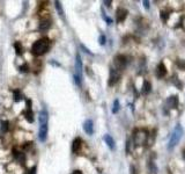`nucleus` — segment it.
<instances>
[{
    "instance_id": "nucleus-23",
    "label": "nucleus",
    "mask_w": 185,
    "mask_h": 174,
    "mask_svg": "<svg viewBox=\"0 0 185 174\" xmlns=\"http://www.w3.org/2000/svg\"><path fill=\"white\" fill-rule=\"evenodd\" d=\"M54 4H56V8H57V11H58L59 15H61V16H64V9H63V7H61L60 3H59V1H56Z\"/></svg>"
},
{
    "instance_id": "nucleus-8",
    "label": "nucleus",
    "mask_w": 185,
    "mask_h": 174,
    "mask_svg": "<svg viewBox=\"0 0 185 174\" xmlns=\"http://www.w3.org/2000/svg\"><path fill=\"white\" fill-rule=\"evenodd\" d=\"M83 130L87 135L91 136L94 134V123H92L91 120H86L84 123H83Z\"/></svg>"
},
{
    "instance_id": "nucleus-4",
    "label": "nucleus",
    "mask_w": 185,
    "mask_h": 174,
    "mask_svg": "<svg viewBox=\"0 0 185 174\" xmlns=\"http://www.w3.org/2000/svg\"><path fill=\"white\" fill-rule=\"evenodd\" d=\"M148 138V132L146 130H137L134 134V143L135 145H143Z\"/></svg>"
},
{
    "instance_id": "nucleus-3",
    "label": "nucleus",
    "mask_w": 185,
    "mask_h": 174,
    "mask_svg": "<svg viewBox=\"0 0 185 174\" xmlns=\"http://www.w3.org/2000/svg\"><path fill=\"white\" fill-rule=\"evenodd\" d=\"M182 136H183V129H182V127L179 124H177L176 128L174 129V132H172V135L170 137V140H169V144H168V149L169 150H172L179 143Z\"/></svg>"
},
{
    "instance_id": "nucleus-34",
    "label": "nucleus",
    "mask_w": 185,
    "mask_h": 174,
    "mask_svg": "<svg viewBox=\"0 0 185 174\" xmlns=\"http://www.w3.org/2000/svg\"><path fill=\"white\" fill-rule=\"evenodd\" d=\"M72 174H83V173H82L81 171H78V169H76V171H74Z\"/></svg>"
},
{
    "instance_id": "nucleus-30",
    "label": "nucleus",
    "mask_w": 185,
    "mask_h": 174,
    "mask_svg": "<svg viewBox=\"0 0 185 174\" xmlns=\"http://www.w3.org/2000/svg\"><path fill=\"white\" fill-rule=\"evenodd\" d=\"M175 79H176V80H174V84L178 86V88H180V87H182V84L178 81V79H177V78H175Z\"/></svg>"
},
{
    "instance_id": "nucleus-21",
    "label": "nucleus",
    "mask_w": 185,
    "mask_h": 174,
    "mask_svg": "<svg viewBox=\"0 0 185 174\" xmlns=\"http://www.w3.org/2000/svg\"><path fill=\"white\" fill-rule=\"evenodd\" d=\"M148 167H149V171L151 174H156L158 173V167L155 166V164H154L153 161H149L148 163Z\"/></svg>"
},
{
    "instance_id": "nucleus-18",
    "label": "nucleus",
    "mask_w": 185,
    "mask_h": 174,
    "mask_svg": "<svg viewBox=\"0 0 185 174\" xmlns=\"http://www.w3.org/2000/svg\"><path fill=\"white\" fill-rule=\"evenodd\" d=\"M50 26H51V22H50L49 20H43V21L40 23V30L45 32V30H48V29L50 28Z\"/></svg>"
},
{
    "instance_id": "nucleus-14",
    "label": "nucleus",
    "mask_w": 185,
    "mask_h": 174,
    "mask_svg": "<svg viewBox=\"0 0 185 174\" xmlns=\"http://www.w3.org/2000/svg\"><path fill=\"white\" fill-rule=\"evenodd\" d=\"M13 154H14V158H15L20 164H23V163L25 161V156H24L23 152H20V151L14 150V151H13Z\"/></svg>"
},
{
    "instance_id": "nucleus-24",
    "label": "nucleus",
    "mask_w": 185,
    "mask_h": 174,
    "mask_svg": "<svg viewBox=\"0 0 185 174\" xmlns=\"http://www.w3.org/2000/svg\"><path fill=\"white\" fill-rule=\"evenodd\" d=\"M99 42H100V44H101V45H104V44H105V42H107V37H105L104 35H101V36H100V38H99Z\"/></svg>"
},
{
    "instance_id": "nucleus-33",
    "label": "nucleus",
    "mask_w": 185,
    "mask_h": 174,
    "mask_svg": "<svg viewBox=\"0 0 185 174\" xmlns=\"http://www.w3.org/2000/svg\"><path fill=\"white\" fill-rule=\"evenodd\" d=\"M50 64H51V65H56V66H60V64H58V63H56L54 61H51V62H50Z\"/></svg>"
},
{
    "instance_id": "nucleus-15",
    "label": "nucleus",
    "mask_w": 185,
    "mask_h": 174,
    "mask_svg": "<svg viewBox=\"0 0 185 174\" xmlns=\"http://www.w3.org/2000/svg\"><path fill=\"white\" fill-rule=\"evenodd\" d=\"M24 119L29 123H33L34 122V113H33L32 108H27V110L24 111Z\"/></svg>"
},
{
    "instance_id": "nucleus-32",
    "label": "nucleus",
    "mask_w": 185,
    "mask_h": 174,
    "mask_svg": "<svg viewBox=\"0 0 185 174\" xmlns=\"http://www.w3.org/2000/svg\"><path fill=\"white\" fill-rule=\"evenodd\" d=\"M103 4H104L107 7H110V6H111V1H103Z\"/></svg>"
},
{
    "instance_id": "nucleus-29",
    "label": "nucleus",
    "mask_w": 185,
    "mask_h": 174,
    "mask_svg": "<svg viewBox=\"0 0 185 174\" xmlns=\"http://www.w3.org/2000/svg\"><path fill=\"white\" fill-rule=\"evenodd\" d=\"M142 4H143V7H145L146 9H148V8H149V1L145 0V1H142Z\"/></svg>"
},
{
    "instance_id": "nucleus-19",
    "label": "nucleus",
    "mask_w": 185,
    "mask_h": 174,
    "mask_svg": "<svg viewBox=\"0 0 185 174\" xmlns=\"http://www.w3.org/2000/svg\"><path fill=\"white\" fill-rule=\"evenodd\" d=\"M8 121H1V125H0V134L5 135L8 131Z\"/></svg>"
},
{
    "instance_id": "nucleus-27",
    "label": "nucleus",
    "mask_w": 185,
    "mask_h": 174,
    "mask_svg": "<svg viewBox=\"0 0 185 174\" xmlns=\"http://www.w3.org/2000/svg\"><path fill=\"white\" fill-rule=\"evenodd\" d=\"M130 151H131V140L129 139V140L126 142V152L130 153Z\"/></svg>"
},
{
    "instance_id": "nucleus-16",
    "label": "nucleus",
    "mask_w": 185,
    "mask_h": 174,
    "mask_svg": "<svg viewBox=\"0 0 185 174\" xmlns=\"http://www.w3.org/2000/svg\"><path fill=\"white\" fill-rule=\"evenodd\" d=\"M23 99H24V96H23V94H22V92H21L20 90L13 91V100H14L15 102H20V101L23 100Z\"/></svg>"
},
{
    "instance_id": "nucleus-6",
    "label": "nucleus",
    "mask_w": 185,
    "mask_h": 174,
    "mask_svg": "<svg viewBox=\"0 0 185 174\" xmlns=\"http://www.w3.org/2000/svg\"><path fill=\"white\" fill-rule=\"evenodd\" d=\"M48 132H49V123H43L40 124V130H38V139L41 142H45L48 139Z\"/></svg>"
},
{
    "instance_id": "nucleus-35",
    "label": "nucleus",
    "mask_w": 185,
    "mask_h": 174,
    "mask_svg": "<svg viewBox=\"0 0 185 174\" xmlns=\"http://www.w3.org/2000/svg\"><path fill=\"white\" fill-rule=\"evenodd\" d=\"M183 157H184V159H185V151L183 152Z\"/></svg>"
},
{
    "instance_id": "nucleus-13",
    "label": "nucleus",
    "mask_w": 185,
    "mask_h": 174,
    "mask_svg": "<svg viewBox=\"0 0 185 174\" xmlns=\"http://www.w3.org/2000/svg\"><path fill=\"white\" fill-rule=\"evenodd\" d=\"M166 74H167V67L164 66L163 63H160L158 65V67H156V76L159 78H163Z\"/></svg>"
},
{
    "instance_id": "nucleus-5",
    "label": "nucleus",
    "mask_w": 185,
    "mask_h": 174,
    "mask_svg": "<svg viewBox=\"0 0 185 174\" xmlns=\"http://www.w3.org/2000/svg\"><path fill=\"white\" fill-rule=\"evenodd\" d=\"M115 66H116V70L119 71V70H124L126 64H127V59L124 55H118L115 57Z\"/></svg>"
},
{
    "instance_id": "nucleus-25",
    "label": "nucleus",
    "mask_w": 185,
    "mask_h": 174,
    "mask_svg": "<svg viewBox=\"0 0 185 174\" xmlns=\"http://www.w3.org/2000/svg\"><path fill=\"white\" fill-rule=\"evenodd\" d=\"M19 69H20V71H21V72H24V73H27V72H29V67H28V65H27V64H24V65H22V66H20Z\"/></svg>"
},
{
    "instance_id": "nucleus-9",
    "label": "nucleus",
    "mask_w": 185,
    "mask_h": 174,
    "mask_svg": "<svg viewBox=\"0 0 185 174\" xmlns=\"http://www.w3.org/2000/svg\"><path fill=\"white\" fill-rule=\"evenodd\" d=\"M127 16V11L125 8H118L116 12V20L117 22H123Z\"/></svg>"
},
{
    "instance_id": "nucleus-31",
    "label": "nucleus",
    "mask_w": 185,
    "mask_h": 174,
    "mask_svg": "<svg viewBox=\"0 0 185 174\" xmlns=\"http://www.w3.org/2000/svg\"><path fill=\"white\" fill-rule=\"evenodd\" d=\"M29 174H36V167H35V166L29 171Z\"/></svg>"
},
{
    "instance_id": "nucleus-7",
    "label": "nucleus",
    "mask_w": 185,
    "mask_h": 174,
    "mask_svg": "<svg viewBox=\"0 0 185 174\" xmlns=\"http://www.w3.org/2000/svg\"><path fill=\"white\" fill-rule=\"evenodd\" d=\"M119 79V72L115 69V67H111L110 69V78H109V85L110 86H113Z\"/></svg>"
},
{
    "instance_id": "nucleus-26",
    "label": "nucleus",
    "mask_w": 185,
    "mask_h": 174,
    "mask_svg": "<svg viewBox=\"0 0 185 174\" xmlns=\"http://www.w3.org/2000/svg\"><path fill=\"white\" fill-rule=\"evenodd\" d=\"M168 18H169V14H168L167 12H161V19H162L163 21H167Z\"/></svg>"
},
{
    "instance_id": "nucleus-2",
    "label": "nucleus",
    "mask_w": 185,
    "mask_h": 174,
    "mask_svg": "<svg viewBox=\"0 0 185 174\" xmlns=\"http://www.w3.org/2000/svg\"><path fill=\"white\" fill-rule=\"evenodd\" d=\"M74 81L76 84V86H81L82 85V59L81 56L78 52L75 56V72H74Z\"/></svg>"
},
{
    "instance_id": "nucleus-11",
    "label": "nucleus",
    "mask_w": 185,
    "mask_h": 174,
    "mask_svg": "<svg viewBox=\"0 0 185 174\" xmlns=\"http://www.w3.org/2000/svg\"><path fill=\"white\" fill-rule=\"evenodd\" d=\"M103 139H104V142H105V144L108 145V148L110 149V150H115L116 149V143H115V139L110 136V135H104V137H103Z\"/></svg>"
},
{
    "instance_id": "nucleus-10",
    "label": "nucleus",
    "mask_w": 185,
    "mask_h": 174,
    "mask_svg": "<svg viewBox=\"0 0 185 174\" xmlns=\"http://www.w3.org/2000/svg\"><path fill=\"white\" fill-rule=\"evenodd\" d=\"M81 145H82V139L80 137H76L72 143V152L76 154L81 150Z\"/></svg>"
},
{
    "instance_id": "nucleus-17",
    "label": "nucleus",
    "mask_w": 185,
    "mask_h": 174,
    "mask_svg": "<svg viewBox=\"0 0 185 174\" xmlns=\"http://www.w3.org/2000/svg\"><path fill=\"white\" fill-rule=\"evenodd\" d=\"M150 91H151V85H150V82L149 81H145L143 82V86H142V94L147 95L148 93H150Z\"/></svg>"
},
{
    "instance_id": "nucleus-1",
    "label": "nucleus",
    "mask_w": 185,
    "mask_h": 174,
    "mask_svg": "<svg viewBox=\"0 0 185 174\" xmlns=\"http://www.w3.org/2000/svg\"><path fill=\"white\" fill-rule=\"evenodd\" d=\"M50 49V41L44 37V38H41L38 41H36L33 47H32V52L34 56H42L44 53H46Z\"/></svg>"
},
{
    "instance_id": "nucleus-22",
    "label": "nucleus",
    "mask_w": 185,
    "mask_h": 174,
    "mask_svg": "<svg viewBox=\"0 0 185 174\" xmlns=\"http://www.w3.org/2000/svg\"><path fill=\"white\" fill-rule=\"evenodd\" d=\"M119 108H120L119 101H118V100H115V101H113V107H112V113H113V114H117V113L119 111Z\"/></svg>"
},
{
    "instance_id": "nucleus-20",
    "label": "nucleus",
    "mask_w": 185,
    "mask_h": 174,
    "mask_svg": "<svg viewBox=\"0 0 185 174\" xmlns=\"http://www.w3.org/2000/svg\"><path fill=\"white\" fill-rule=\"evenodd\" d=\"M14 48H15V51H16V53H17L19 56H21V55H22V52H23V49H22V44H21L20 42H15V43H14Z\"/></svg>"
},
{
    "instance_id": "nucleus-28",
    "label": "nucleus",
    "mask_w": 185,
    "mask_h": 174,
    "mask_svg": "<svg viewBox=\"0 0 185 174\" xmlns=\"http://www.w3.org/2000/svg\"><path fill=\"white\" fill-rule=\"evenodd\" d=\"M81 48H82V49L84 50V52H86V53H89V55H92V52H91V51H90L89 49H87V48H86V47H84L83 44H81Z\"/></svg>"
},
{
    "instance_id": "nucleus-12",
    "label": "nucleus",
    "mask_w": 185,
    "mask_h": 174,
    "mask_svg": "<svg viewBox=\"0 0 185 174\" xmlns=\"http://www.w3.org/2000/svg\"><path fill=\"white\" fill-rule=\"evenodd\" d=\"M167 105H168V107L171 108V109L177 108V106H178V96H177V95H171V96L167 100Z\"/></svg>"
}]
</instances>
